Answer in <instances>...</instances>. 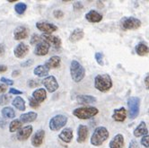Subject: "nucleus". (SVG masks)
Here are the masks:
<instances>
[{
  "instance_id": "f03ea898",
  "label": "nucleus",
  "mask_w": 149,
  "mask_h": 148,
  "mask_svg": "<svg viewBox=\"0 0 149 148\" xmlns=\"http://www.w3.org/2000/svg\"><path fill=\"white\" fill-rule=\"evenodd\" d=\"M109 137V131L104 126H97L91 136V144L94 146L102 145Z\"/></svg>"
},
{
  "instance_id": "423d86ee",
  "label": "nucleus",
  "mask_w": 149,
  "mask_h": 148,
  "mask_svg": "<svg viewBox=\"0 0 149 148\" xmlns=\"http://www.w3.org/2000/svg\"><path fill=\"white\" fill-rule=\"evenodd\" d=\"M127 107H129V116L130 120L136 119L140 110V99L138 97H130L127 100Z\"/></svg>"
},
{
  "instance_id": "ddd939ff",
  "label": "nucleus",
  "mask_w": 149,
  "mask_h": 148,
  "mask_svg": "<svg viewBox=\"0 0 149 148\" xmlns=\"http://www.w3.org/2000/svg\"><path fill=\"white\" fill-rule=\"evenodd\" d=\"M45 131L43 129H39L35 132V134L31 137V145L33 147H40L44 141Z\"/></svg>"
},
{
  "instance_id": "aec40b11",
  "label": "nucleus",
  "mask_w": 149,
  "mask_h": 148,
  "mask_svg": "<svg viewBox=\"0 0 149 148\" xmlns=\"http://www.w3.org/2000/svg\"><path fill=\"white\" fill-rule=\"evenodd\" d=\"M86 19L90 23L96 24L102 20V15L97 11H95V10H91L86 15Z\"/></svg>"
},
{
  "instance_id": "393cba45",
  "label": "nucleus",
  "mask_w": 149,
  "mask_h": 148,
  "mask_svg": "<svg viewBox=\"0 0 149 148\" xmlns=\"http://www.w3.org/2000/svg\"><path fill=\"white\" fill-rule=\"evenodd\" d=\"M60 63H61V58L58 56H53L51 58H49L45 65L48 67L49 69H54V68H58L60 67Z\"/></svg>"
},
{
  "instance_id": "c03bdc74",
  "label": "nucleus",
  "mask_w": 149,
  "mask_h": 148,
  "mask_svg": "<svg viewBox=\"0 0 149 148\" xmlns=\"http://www.w3.org/2000/svg\"><path fill=\"white\" fill-rule=\"evenodd\" d=\"M74 9L76 10V11H77V10H80V9H83L84 6L80 3V2H76L74 4Z\"/></svg>"
},
{
  "instance_id": "473e14b6",
  "label": "nucleus",
  "mask_w": 149,
  "mask_h": 148,
  "mask_svg": "<svg viewBox=\"0 0 149 148\" xmlns=\"http://www.w3.org/2000/svg\"><path fill=\"white\" fill-rule=\"evenodd\" d=\"M41 41V37L37 35V34H33L31 38V40H30V43L31 45H37L38 43Z\"/></svg>"
},
{
  "instance_id": "58836bf2",
  "label": "nucleus",
  "mask_w": 149,
  "mask_h": 148,
  "mask_svg": "<svg viewBox=\"0 0 149 148\" xmlns=\"http://www.w3.org/2000/svg\"><path fill=\"white\" fill-rule=\"evenodd\" d=\"M27 84H28V86L30 88H34V87H37L40 83H38V82L35 81V80H33V79H31V80H29L27 82Z\"/></svg>"
},
{
  "instance_id": "4c0bfd02",
  "label": "nucleus",
  "mask_w": 149,
  "mask_h": 148,
  "mask_svg": "<svg viewBox=\"0 0 149 148\" xmlns=\"http://www.w3.org/2000/svg\"><path fill=\"white\" fill-rule=\"evenodd\" d=\"M0 82H1L2 83H4V84H6V85H13V84H14V81L13 80L6 78V77H1V79H0Z\"/></svg>"
},
{
  "instance_id": "49530a36",
  "label": "nucleus",
  "mask_w": 149,
  "mask_h": 148,
  "mask_svg": "<svg viewBox=\"0 0 149 148\" xmlns=\"http://www.w3.org/2000/svg\"><path fill=\"white\" fill-rule=\"evenodd\" d=\"M129 148H138V145H137V143L136 140H132L130 144V146Z\"/></svg>"
},
{
  "instance_id": "412c9836",
  "label": "nucleus",
  "mask_w": 149,
  "mask_h": 148,
  "mask_svg": "<svg viewBox=\"0 0 149 148\" xmlns=\"http://www.w3.org/2000/svg\"><path fill=\"white\" fill-rule=\"evenodd\" d=\"M133 135L136 137H141V136L148 135V129H147L145 121H141L139 124H138V126L135 129V130L133 132Z\"/></svg>"
},
{
  "instance_id": "37998d69",
  "label": "nucleus",
  "mask_w": 149,
  "mask_h": 148,
  "mask_svg": "<svg viewBox=\"0 0 149 148\" xmlns=\"http://www.w3.org/2000/svg\"><path fill=\"white\" fill-rule=\"evenodd\" d=\"M33 59H29V60L25 61L24 63H22V64H21V66L24 67H28L31 65H33Z\"/></svg>"
},
{
  "instance_id": "8fccbe9b",
  "label": "nucleus",
  "mask_w": 149,
  "mask_h": 148,
  "mask_svg": "<svg viewBox=\"0 0 149 148\" xmlns=\"http://www.w3.org/2000/svg\"><path fill=\"white\" fill-rule=\"evenodd\" d=\"M21 74V71L20 70H15L12 72V76L13 77H16V76H19Z\"/></svg>"
},
{
  "instance_id": "2eb2a0df",
  "label": "nucleus",
  "mask_w": 149,
  "mask_h": 148,
  "mask_svg": "<svg viewBox=\"0 0 149 148\" xmlns=\"http://www.w3.org/2000/svg\"><path fill=\"white\" fill-rule=\"evenodd\" d=\"M49 47L50 46L47 43V42L41 40L40 43H38L36 45V48L34 49V54L39 57L46 56L49 51Z\"/></svg>"
},
{
  "instance_id": "7ed1b4c3",
  "label": "nucleus",
  "mask_w": 149,
  "mask_h": 148,
  "mask_svg": "<svg viewBox=\"0 0 149 148\" xmlns=\"http://www.w3.org/2000/svg\"><path fill=\"white\" fill-rule=\"evenodd\" d=\"M70 76L74 82H81L86 76V69L77 60H72L70 63Z\"/></svg>"
},
{
  "instance_id": "0eeeda50",
  "label": "nucleus",
  "mask_w": 149,
  "mask_h": 148,
  "mask_svg": "<svg viewBox=\"0 0 149 148\" xmlns=\"http://www.w3.org/2000/svg\"><path fill=\"white\" fill-rule=\"evenodd\" d=\"M141 26V21L136 17H127L121 21V27L123 30H136Z\"/></svg>"
},
{
  "instance_id": "c9c22d12",
  "label": "nucleus",
  "mask_w": 149,
  "mask_h": 148,
  "mask_svg": "<svg viewBox=\"0 0 149 148\" xmlns=\"http://www.w3.org/2000/svg\"><path fill=\"white\" fill-rule=\"evenodd\" d=\"M29 105L31 107V108H33V109H37V108H39L40 107V103L34 99V98H33V97H29Z\"/></svg>"
},
{
  "instance_id": "e433bc0d",
  "label": "nucleus",
  "mask_w": 149,
  "mask_h": 148,
  "mask_svg": "<svg viewBox=\"0 0 149 148\" xmlns=\"http://www.w3.org/2000/svg\"><path fill=\"white\" fill-rule=\"evenodd\" d=\"M141 145L146 148H149V134L146 135H144L141 138Z\"/></svg>"
},
{
  "instance_id": "7c9ffc66",
  "label": "nucleus",
  "mask_w": 149,
  "mask_h": 148,
  "mask_svg": "<svg viewBox=\"0 0 149 148\" xmlns=\"http://www.w3.org/2000/svg\"><path fill=\"white\" fill-rule=\"evenodd\" d=\"M135 50L136 52V54L138 56H141V57L146 56V55H147L149 53V48L144 43H138L136 46Z\"/></svg>"
},
{
  "instance_id": "c85d7f7f",
  "label": "nucleus",
  "mask_w": 149,
  "mask_h": 148,
  "mask_svg": "<svg viewBox=\"0 0 149 148\" xmlns=\"http://www.w3.org/2000/svg\"><path fill=\"white\" fill-rule=\"evenodd\" d=\"M2 117L5 119H15V111L12 107H4L1 110Z\"/></svg>"
},
{
  "instance_id": "c756f323",
  "label": "nucleus",
  "mask_w": 149,
  "mask_h": 148,
  "mask_svg": "<svg viewBox=\"0 0 149 148\" xmlns=\"http://www.w3.org/2000/svg\"><path fill=\"white\" fill-rule=\"evenodd\" d=\"M23 126V123L20 120H13L9 124V132L15 133L18 132Z\"/></svg>"
},
{
  "instance_id": "cd10ccee",
  "label": "nucleus",
  "mask_w": 149,
  "mask_h": 148,
  "mask_svg": "<svg viewBox=\"0 0 149 148\" xmlns=\"http://www.w3.org/2000/svg\"><path fill=\"white\" fill-rule=\"evenodd\" d=\"M77 101L80 104H92L96 102V98L91 95H78Z\"/></svg>"
},
{
  "instance_id": "9d476101",
  "label": "nucleus",
  "mask_w": 149,
  "mask_h": 148,
  "mask_svg": "<svg viewBox=\"0 0 149 148\" xmlns=\"http://www.w3.org/2000/svg\"><path fill=\"white\" fill-rule=\"evenodd\" d=\"M30 48L28 45H26L24 42H20L18 43L15 49H14V55L17 58H24L28 53H29Z\"/></svg>"
},
{
  "instance_id": "4be33fe9",
  "label": "nucleus",
  "mask_w": 149,
  "mask_h": 148,
  "mask_svg": "<svg viewBox=\"0 0 149 148\" xmlns=\"http://www.w3.org/2000/svg\"><path fill=\"white\" fill-rule=\"evenodd\" d=\"M110 148H123L124 147V137L121 134H117L109 145Z\"/></svg>"
},
{
  "instance_id": "bb28decb",
  "label": "nucleus",
  "mask_w": 149,
  "mask_h": 148,
  "mask_svg": "<svg viewBox=\"0 0 149 148\" xmlns=\"http://www.w3.org/2000/svg\"><path fill=\"white\" fill-rule=\"evenodd\" d=\"M12 105L17 109L18 110L20 111H24L25 109H26V106H25V101L20 96H17L15 97L13 101H12Z\"/></svg>"
},
{
  "instance_id": "2f4dec72",
  "label": "nucleus",
  "mask_w": 149,
  "mask_h": 148,
  "mask_svg": "<svg viewBox=\"0 0 149 148\" xmlns=\"http://www.w3.org/2000/svg\"><path fill=\"white\" fill-rule=\"evenodd\" d=\"M27 9V5L25 3H17L15 6V11L18 15H23Z\"/></svg>"
},
{
  "instance_id": "9b49d317",
  "label": "nucleus",
  "mask_w": 149,
  "mask_h": 148,
  "mask_svg": "<svg viewBox=\"0 0 149 148\" xmlns=\"http://www.w3.org/2000/svg\"><path fill=\"white\" fill-rule=\"evenodd\" d=\"M41 39L43 40V41L47 42L49 46H52L56 49H59L61 47V40L58 36L51 34H42Z\"/></svg>"
},
{
  "instance_id": "f3484780",
  "label": "nucleus",
  "mask_w": 149,
  "mask_h": 148,
  "mask_svg": "<svg viewBox=\"0 0 149 148\" xmlns=\"http://www.w3.org/2000/svg\"><path fill=\"white\" fill-rule=\"evenodd\" d=\"M31 97L34 98L40 104L47 98V91L44 88H38L33 92V93H31Z\"/></svg>"
},
{
  "instance_id": "39448f33",
  "label": "nucleus",
  "mask_w": 149,
  "mask_h": 148,
  "mask_svg": "<svg viewBox=\"0 0 149 148\" xmlns=\"http://www.w3.org/2000/svg\"><path fill=\"white\" fill-rule=\"evenodd\" d=\"M68 123V117L63 114H58L52 117L49 122V128L52 131H58Z\"/></svg>"
},
{
  "instance_id": "ea45409f",
  "label": "nucleus",
  "mask_w": 149,
  "mask_h": 148,
  "mask_svg": "<svg viewBox=\"0 0 149 148\" xmlns=\"http://www.w3.org/2000/svg\"><path fill=\"white\" fill-rule=\"evenodd\" d=\"M53 15H54V17L57 19H61L64 16V13L61 11V10H55V11L53 12Z\"/></svg>"
},
{
  "instance_id": "4468645a",
  "label": "nucleus",
  "mask_w": 149,
  "mask_h": 148,
  "mask_svg": "<svg viewBox=\"0 0 149 148\" xmlns=\"http://www.w3.org/2000/svg\"><path fill=\"white\" fill-rule=\"evenodd\" d=\"M89 134V129L86 125H79L77 129V141L79 144L84 143L86 141Z\"/></svg>"
},
{
  "instance_id": "6e6552de",
  "label": "nucleus",
  "mask_w": 149,
  "mask_h": 148,
  "mask_svg": "<svg viewBox=\"0 0 149 148\" xmlns=\"http://www.w3.org/2000/svg\"><path fill=\"white\" fill-rule=\"evenodd\" d=\"M42 84L44 85L45 90L49 92H54L59 87L58 80L54 76H48L47 77H45L42 81Z\"/></svg>"
},
{
  "instance_id": "1a4fd4ad",
  "label": "nucleus",
  "mask_w": 149,
  "mask_h": 148,
  "mask_svg": "<svg viewBox=\"0 0 149 148\" xmlns=\"http://www.w3.org/2000/svg\"><path fill=\"white\" fill-rule=\"evenodd\" d=\"M36 28L40 31H41V33H43L44 34H51L53 33H55V31L58 30V27L55 24L47 23V22L36 23Z\"/></svg>"
},
{
  "instance_id": "79ce46f5",
  "label": "nucleus",
  "mask_w": 149,
  "mask_h": 148,
  "mask_svg": "<svg viewBox=\"0 0 149 148\" xmlns=\"http://www.w3.org/2000/svg\"><path fill=\"white\" fill-rule=\"evenodd\" d=\"M7 91V85L4 83H0V94H5V92Z\"/></svg>"
},
{
  "instance_id": "20e7f679",
  "label": "nucleus",
  "mask_w": 149,
  "mask_h": 148,
  "mask_svg": "<svg viewBox=\"0 0 149 148\" xmlns=\"http://www.w3.org/2000/svg\"><path fill=\"white\" fill-rule=\"evenodd\" d=\"M99 110L95 107H79L73 110V115L79 120H88L97 115Z\"/></svg>"
},
{
  "instance_id": "6ab92c4d",
  "label": "nucleus",
  "mask_w": 149,
  "mask_h": 148,
  "mask_svg": "<svg viewBox=\"0 0 149 148\" xmlns=\"http://www.w3.org/2000/svg\"><path fill=\"white\" fill-rule=\"evenodd\" d=\"M58 138L67 144L70 143L73 139V130L70 128L64 129L58 135Z\"/></svg>"
},
{
  "instance_id": "a878e982",
  "label": "nucleus",
  "mask_w": 149,
  "mask_h": 148,
  "mask_svg": "<svg viewBox=\"0 0 149 148\" xmlns=\"http://www.w3.org/2000/svg\"><path fill=\"white\" fill-rule=\"evenodd\" d=\"M84 36V31L80 28H77V29H74L70 36H69V40L71 42H77V41H79L80 40H82Z\"/></svg>"
},
{
  "instance_id": "f704fd0d",
  "label": "nucleus",
  "mask_w": 149,
  "mask_h": 148,
  "mask_svg": "<svg viewBox=\"0 0 149 148\" xmlns=\"http://www.w3.org/2000/svg\"><path fill=\"white\" fill-rule=\"evenodd\" d=\"M9 102V96L7 94L0 95V106H5Z\"/></svg>"
},
{
  "instance_id": "a18cd8bd",
  "label": "nucleus",
  "mask_w": 149,
  "mask_h": 148,
  "mask_svg": "<svg viewBox=\"0 0 149 148\" xmlns=\"http://www.w3.org/2000/svg\"><path fill=\"white\" fill-rule=\"evenodd\" d=\"M6 53V46L3 43H0V57H3Z\"/></svg>"
},
{
  "instance_id": "f8f14e48",
  "label": "nucleus",
  "mask_w": 149,
  "mask_h": 148,
  "mask_svg": "<svg viewBox=\"0 0 149 148\" xmlns=\"http://www.w3.org/2000/svg\"><path fill=\"white\" fill-rule=\"evenodd\" d=\"M33 126L28 125V126H23V128L17 132V135H16L17 139L19 141H26L31 136V135L33 134Z\"/></svg>"
},
{
  "instance_id": "f257e3e1",
  "label": "nucleus",
  "mask_w": 149,
  "mask_h": 148,
  "mask_svg": "<svg viewBox=\"0 0 149 148\" xmlns=\"http://www.w3.org/2000/svg\"><path fill=\"white\" fill-rule=\"evenodd\" d=\"M94 87L102 92H108L112 87V80L108 74L97 75L94 78Z\"/></svg>"
},
{
  "instance_id": "5701e85b",
  "label": "nucleus",
  "mask_w": 149,
  "mask_h": 148,
  "mask_svg": "<svg viewBox=\"0 0 149 148\" xmlns=\"http://www.w3.org/2000/svg\"><path fill=\"white\" fill-rule=\"evenodd\" d=\"M38 118V114L37 112L34 111H29L26 113H24L20 116V120L22 121V123H30V122H33L36 119Z\"/></svg>"
},
{
  "instance_id": "a211bd4d",
  "label": "nucleus",
  "mask_w": 149,
  "mask_h": 148,
  "mask_svg": "<svg viewBox=\"0 0 149 148\" xmlns=\"http://www.w3.org/2000/svg\"><path fill=\"white\" fill-rule=\"evenodd\" d=\"M127 118V110L124 107L115 109L112 114V119L117 122H123Z\"/></svg>"
},
{
  "instance_id": "a19ab883",
  "label": "nucleus",
  "mask_w": 149,
  "mask_h": 148,
  "mask_svg": "<svg viewBox=\"0 0 149 148\" xmlns=\"http://www.w3.org/2000/svg\"><path fill=\"white\" fill-rule=\"evenodd\" d=\"M9 93L10 94H15V95H20V94H23L22 91H19L15 88H10L9 89Z\"/></svg>"
},
{
  "instance_id": "b1692460",
  "label": "nucleus",
  "mask_w": 149,
  "mask_h": 148,
  "mask_svg": "<svg viewBox=\"0 0 149 148\" xmlns=\"http://www.w3.org/2000/svg\"><path fill=\"white\" fill-rule=\"evenodd\" d=\"M49 69L46 65H39L33 69V74L39 77H47L49 76Z\"/></svg>"
},
{
  "instance_id": "de8ad7c7",
  "label": "nucleus",
  "mask_w": 149,
  "mask_h": 148,
  "mask_svg": "<svg viewBox=\"0 0 149 148\" xmlns=\"http://www.w3.org/2000/svg\"><path fill=\"white\" fill-rule=\"evenodd\" d=\"M144 82H145V85H146V88L147 90H149V76H146V78H145Z\"/></svg>"
},
{
  "instance_id": "dca6fc26",
  "label": "nucleus",
  "mask_w": 149,
  "mask_h": 148,
  "mask_svg": "<svg viewBox=\"0 0 149 148\" xmlns=\"http://www.w3.org/2000/svg\"><path fill=\"white\" fill-rule=\"evenodd\" d=\"M29 30L24 26H18L14 31V37L16 40H22L28 37Z\"/></svg>"
},
{
  "instance_id": "09e8293b",
  "label": "nucleus",
  "mask_w": 149,
  "mask_h": 148,
  "mask_svg": "<svg viewBox=\"0 0 149 148\" xmlns=\"http://www.w3.org/2000/svg\"><path fill=\"white\" fill-rule=\"evenodd\" d=\"M7 70V67L6 65H0V74L5 73Z\"/></svg>"
},
{
  "instance_id": "72a5a7b5",
  "label": "nucleus",
  "mask_w": 149,
  "mask_h": 148,
  "mask_svg": "<svg viewBox=\"0 0 149 148\" xmlns=\"http://www.w3.org/2000/svg\"><path fill=\"white\" fill-rule=\"evenodd\" d=\"M95 60L97 61V63L100 66H103L104 63H103V54L102 52H96L95 53Z\"/></svg>"
}]
</instances>
